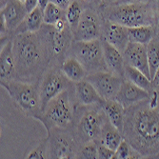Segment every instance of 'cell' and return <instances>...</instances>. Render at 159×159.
<instances>
[{
	"mask_svg": "<svg viewBox=\"0 0 159 159\" xmlns=\"http://www.w3.org/2000/svg\"><path fill=\"white\" fill-rule=\"evenodd\" d=\"M123 139L124 137L122 133L116 127H114L110 122V120H108L105 123L102 129V132H101V134L99 136V139L96 142L102 144V145L115 152Z\"/></svg>",
	"mask_w": 159,
	"mask_h": 159,
	"instance_id": "7402d4cb",
	"label": "cell"
},
{
	"mask_svg": "<svg viewBox=\"0 0 159 159\" xmlns=\"http://www.w3.org/2000/svg\"><path fill=\"white\" fill-rule=\"evenodd\" d=\"M122 134L142 158H159V93L126 109Z\"/></svg>",
	"mask_w": 159,
	"mask_h": 159,
	"instance_id": "6da1fadb",
	"label": "cell"
},
{
	"mask_svg": "<svg viewBox=\"0 0 159 159\" xmlns=\"http://www.w3.org/2000/svg\"><path fill=\"white\" fill-rule=\"evenodd\" d=\"M98 143V142H97ZM114 151L109 149L108 147L102 145V144L98 143V150L97 154L99 159H111L114 157Z\"/></svg>",
	"mask_w": 159,
	"mask_h": 159,
	"instance_id": "1f68e13d",
	"label": "cell"
},
{
	"mask_svg": "<svg viewBox=\"0 0 159 159\" xmlns=\"http://www.w3.org/2000/svg\"><path fill=\"white\" fill-rule=\"evenodd\" d=\"M158 93H159V90H158Z\"/></svg>",
	"mask_w": 159,
	"mask_h": 159,
	"instance_id": "7bdbcfd3",
	"label": "cell"
},
{
	"mask_svg": "<svg viewBox=\"0 0 159 159\" xmlns=\"http://www.w3.org/2000/svg\"><path fill=\"white\" fill-rule=\"evenodd\" d=\"M9 0H0V8L4 7L7 3H8Z\"/></svg>",
	"mask_w": 159,
	"mask_h": 159,
	"instance_id": "ab89813d",
	"label": "cell"
},
{
	"mask_svg": "<svg viewBox=\"0 0 159 159\" xmlns=\"http://www.w3.org/2000/svg\"><path fill=\"white\" fill-rule=\"evenodd\" d=\"M124 79L132 82L133 84L138 86L139 88L145 90L149 93L153 91L152 80L141 70L129 66L125 63L124 68Z\"/></svg>",
	"mask_w": 159,
	"mask_h": 159,
	"instance_id": "cb8c5ba5",
	"label": "cell"
},
{
	"mask_svg": "<svg viewBox=\"0 0 159 159\" xmlns=\"http://www.w3.org/2000/svg\"><path fill=\"white\" fill-rule=\"evenodd\" d=\"M155 8H156V12H157V24H156V32L157 35L159 36V0H152Z\"/></svg>",
	"mask_w": 159,
	"mask_h": 159,
	"instance_id": "74e56055",
	"label": "cell"
},
{
	"mask_svg": "<svg viewBox=\"0 0 159 159\" xmlns=\"http://www.w3.org/2000/svg\"><path fill=\"white\" fill-rule=\"evenodd\" d=\"M129 40L133 43L148 45L157 35L155 26H140L135 28H128Z\"/></svg>",
	"mask_w": 159,
	"mask_h": 159,
	"instance_id": "d4e9b609",
	"label": "cell"
},
{
	"mask_svg": "<svg viewBox=\"0 0 159 159\" xmlns=\"http://www.w3.org/2000/svg\"><path fill=\"white\" fill-rule=\"evenodd\" d=\"M24 6L27 10V11L30 12L38 7V0H25Z\"/></svg>",
	"mask_w": 159,
	"mask_h": 159,
	"instance_id": "e575fe53",
	"label": "cell"
},
{
	"mask_svg": "<svg viewBox=\"0 0 159 159\" xmlns=\"http://www.w3.org/2000/svg\"><path fill=\"white\" fill-rule=\"evenodd\" d=\"M128 0H103V5L102 8L104 7H108V6H112V5H116V4H120L123 2H127ZM101 8V9H102Z\"/></svg>",
	"mask_w": 159,
	"mask_h": 159,
	"instance_id": "d590c367",
	"label": "cell"
},
{
	"mask_svg": "<svg viewBox=\"0 0 159 159\" xmlns=\"http://www.w3.org/2000/svg\"><path fill=\"white\" fill-rule=\"evenodd\" d=\"M108 120L101 104L75 105L70 129L80 145H83L90 141H97Z\"/></svg>",
	"mask_w": 159,
	"mask_h": 159,
	"instance_id": "277c9868",
	"label": "cell"
},
{
	"mask_svg": "<svg viewBox=\"0 0 159 159\" xmlns=\"http://www.w3.org/2000/svg\"><path fill=\"white\" fill-rule=\"evenodd\" d=\"M102 40L104 59L107 66V69L111 73L116 75L122 78H124V68H125V60L123 52H121L118 49L111 45L107 41Z\"/></svg>",
	"mask_w": 159,
	"mask_h": 159,
	"instance_id": "d6986e66",
	"label": "cell"
},
{
	"mask_svg": "<svg viewBox=\"0 0 159 159\" xmlns=\"http://www.w3.org/2000/svg\"><path fill=\"white\" fill-rule=\"evenodd\" d=\"M74 95L75 105L102 104L104 99L100 96L94 87L86 78L74 83Z\"/></svg>",
	"mask_w": 159,
	"mask_h": 159,
	"instance_id": "e0dca14e",
	"label": "cell"
},
{
	"mask_svg": "<svg viewBox=\"0 0 159 159\" xmlns=\"http://www.w3.org/2000/svg\"><path fill=\"white\" fill-rule=\"evenodd\" d=\"M63 74L73 83H76L86 78L88 75L85 68L75 56L68 55L60 65Z\"/></svg>",
	"mask_w": 159,
	"mask_h": 159,
	"instance_id": "ffe728a7",
	"label": "cell"
},
{
	"mask_svg": "<svg viewBox=\"0 0 159 159\" xmlns=\"http://www.w3.org/2000/svg\"><path fill=\"white\" fill-rule=\"evenodd\" d=\"M49 158H77L81 147L70 129H52L48 132Z\"/></svg>",
	"mask_w": 159,
	"mask_h": 159,
	"instance_id": "30bf717a",
	"label": "cell"
},
{
	"mask_svg": "<svg viewBox=\"0 0 159 159\" xmlns=\"http://www.w3.org/2000/svg\"><path fill=\"white\" fill-rule=\"evenodd\" d=\"M68 55L75 56L85 68L88 75L96 73V71L108 70L104 59L101 39L91 41L75 40L70 48Z\"/></svg>",
	"mask_w": 159,
	"mask_h": 159,
	"instance_id": "ba28073f",
	"label": "cell"
},
{
	"mask_svg": "<svg viewBox=\"0 0 159 159\" xmlns=\"http://www.w3.org/2000/svg\"><path fill=\"white\" fill-rule=\"evenodd\" d=\"M28 11L24 3L18 0H9L8 3L0 10V19H2L7 27L8 33L14 35L19 25L24 21Z\"/></svg>",
	"mask_w": 159,
	"mask_h": 159,
	"instance_id": "4fadbf2b",
	"label": "cell"
},
{
	"mask_svg": "<svg viewBox=\"0 0 159 159\" xmlns=\"http://www.w3.org/2000/svg\"><path fill=\"white\" fill-rule=\"evenodd\" d=\"M74 0H50V2L57 5L58 7H60L61 9L63 10H67L68 7L71 4V2H73Z\"/></svg>",
	"mask_w": 159,
	"mask_h": 159,
	"instance_id": "836d02e7",
	"label": "cell"
},
{
	"mask_svg": "<svg viewBox=\"0 0 159 159\" xmlns=\"http://www.w3.org/2000/svg\"><path fill=\"white\" fill-rule=\"evenodd\" d=\"M50 3V0H38V7L44 11V9L47 7V5Z\"/></svg>",
	"mask_w": 159,
	"mask_h": 159,
	"instance_id": "f35d334b",
	"label": "cell"
},
{
	"mask_svg": "<svg viewBox=\"0 0 159 159\" xmlns=\"http://www.w3.org/2000/svg\"><path fill=\"white\" fill-rule=\"evenodd\" d=\"M128 1H144V0H128Z\"/></svg>",
	"mask_w": 159,
	"mask_h": 159,
	"instance_id": "60d3db41",
	"label": "cell"
},
{
	"mask_svg": "<svg viewBox=\"0 0 159 159\" xmlns=\"http://www.w3.org/2000/svg\"><path fill=\"white\" fill-rule=\"evenodd\" d=\"M105 20L115 22L127 28L155 26L157 12L152 0L127 1L104 7L100 10Z\"/></svg>",
	"mask_w": 159,
	"mask_h": 159,
	"instance_id": "3957f363",
	"label": "cell"
},
{
	"mask_svg": "<svg viewBox=\"0 0 159 159\" xmlns=\"http://www.w3.org/2000/svg\"><path fill=\"white\" fill-rule=\"evenodd\" d=\"M38 32L47 45L51 63L61 65L68 56L70 48L75 41L73 30L66 18L59 20L54 25L44 23Z\"/></svg>",
	"mask_w": 159,
	"mask_h": 159,
	"instance_id": "8992f818",
	"label": "cell"
},
{
	"mask_svg": "<svg viewBox=\"0 0 159 159\" xmlns=\"http://www.w3.org/2000/svg\"><path fill=\"white\" fill-rule=\"evenodd\" d=\"M84 9L85 7L80 1H78V0H74V1L71 2V4L68 7V9L66 10V20L70 26L71 30H74L76 27V25L78 24L82 16Z\"/></svg>",
	"mask_w": 159,
	"mask_h": 159,
	"instance_id": "83f0119b",
	"label": "cell"
},
{
	"mask_svg": "<svg viewBox=\"0 0 159 159\" xmlns=\"http://www.w3.org/2000/svg\"><path fill=\"white\" fill-rule=\"evenodd\" d=\"M101 39L107 41L111 45L123 52L129 42L128 28L104 19Z\"/></svg>",
	"mask_w": 159,
	"mask_h": 159,
	"instance_id": "9a60e30c",
	"label": "cell"
},
{
	"mask_svg": "<svg viewBox=\"0 0 159 159\" xmlns=\"http://www.w3.org/2000/svg\"><path fill=\"white\" fill-rule=\"evenodd\" d=\"M26 158L29 159H45L49 158V141L48 137L41 140L37 146L28 153Z\"/></svg>",
	"mask_w": 159,
	"mask_h": 159,
	"instance_id": "4dcf8cb0",
	"label": "cell"
},
{
	"mask_svg": "<svg viewBox=\"0 0 159 159\" xmlns=\"http://www.w3.org/2000/svg\"><path fill=\"white\" fill-rule=\"evenodd\" d=\"M123 56L126 64L141 70L151 79L147 55V45L129 42L125 51L123 52Z\"/></svg>",
	"mask_w": 159,
	"mask_h": 159,
	"instance_id": "5bb4252c",
	"label": "cell"
},
{
	"mask_svg": "<svg viewBox=\"0 0 159 159\" xmlns=\"http://www.w3.org/2000/svg\"><path fill=\"white\" fill-rule=\"evenodd\" d=\"M98 143L96 141H90L81 145L77 158L79 159H96L98 158L97 154Z\"/></svg>",
	"mask_w": 159,
	"mask_h": 159,
	"instance_id": "f546056e",
	"label": "cell"
},
{
	"mask_svg": "<svg viewBox=\"0 0 159 159\" xmlns=\"http://www.w3.org/2000/svg\"><path fill=\"white\" fill-rule=\"evenodd\" d=\"M75 100L74 85L49 101L43 109L39 120L47 133L52 129H70L74 122Z\"/></svg>",
	"mask_w": 159,
	"mask_h": 159,
	"instance_id": "5b68a950",
	"label": "cell"
},
{
	"mask_svg": "<svg viewBox=\"0 0 159 159\" xmlns=\"http://www.w3.org/2000/svg\"><path fill=\"white\" fill-rule=\"evenodd\" d=\"M16 80L38 84L51 63L47 45L39 32L21 33L12 37Z\"/></svg>",
	"mask_w": 159,
	"mask_h": 159,
	"instance_id": "7a4b0ae2",
	"label": "cell"
},
{
	"mask_svg": "<svg viewBox=\"0 0 159 159\" xmlns=\"http://www.w3.org/2000/svg\"><path fill=\"white\" fill-rule=\"evenodd\" d=\"M43 18L45 24L54 25L59 20L66 18V11L50 2L43 11Z\"/></svg>",
	"mask_w": 159,
	"mask_h": 159,
	"instance_id": "4316f807",
	"label": "cell"
},
{
	"mask_svg": "<svg viewBox=\"0 0 159 159\" xmlns=\"http://www.w3.org/2000/svg\"><path fill=\"white\" fill-rule=\"evenodd\" d=\"M43 24H44L43 10L37 7L32 11L28 12L24 21L19 25L17 30L14 33V35L17 34H21V33H26V32L36 33L41 29Z\"/></svg>",
	"mask_w": 159,
	"mask_h": 159,
	"instance_id": "603a6c76",
	"label": "cell"
},
{
	"mask_svg": "<svg viewBox=\"0 0 159 159\" xmlns=\"http://www.w3.org/2000/svg\"><path fill=\"white\" fill-rule=\"evenodd\" d=\"M74 83L63 74L59 64L50 63L45 73L41 76L38 88L42 101V111L53 97L70 89Z\"/></svg>",
	"mask_w": 159,
	"mask_h": 159,
	"instance_id": "9c48e42d",
	"label": "cell"
},
{
	"mask_svg": "<svg viewBox=\"0 0 159 159\" xmlns=\"http://www.w3.org/2000/svg\"><path fill=\"white\" fill-rule=\"evenodd\" d=\"M13 103L29 117L38 119L42 112V101L38 84L20 80H11L1 83Z\"/></svg>",
	"mask_w": 159,
	"mask_h": 159,
	"instance_id": "52a82bcc",
	"label": "cell"
},
{
	"mask_svg": "<svg viewBox=\"0 0 159 159\" xmlns=\"http://www.w3.org/2000/svg\"><path fill=\"white\" fill-rule=\"evenodd\" d=\"M86 79L92 83L94 89L104 100H115L124 78L108 70H101L88 75Z\"/></svg>",
	"mask_w": 159,
	"mask_h": 159,
	"instance_id": "7c38bea8",
	"label": "cell"
},
{
	"mask_svg": "<svg viewBox=\"0 0 159 159\" xmlns=\"http://www.w3.org/2000/svg\"><path fill=\"white\" fill-rule=\"evenodd\" d=\"M101 105L110 122L122 133L126 109L116 100H104Z\"/></svg>",
	"mask_w": 159,
	"mask_h": 159,
	"instance_id": "44dd1931",
	"label": "cell"
},
{
	"mask_svg": "<svg viewBox=\"0 0 159 159\" xmlns=\"http://www.w3.org/2000/svg\"><path fill=\"white\" fill-rule=\"evenodd\" d=\"M85 8H93L96 10H101L103 5V0H78Z\"/></svg>",
	"mask_w": 159,
	"mask_h": 159,
	"instance_id": "d6a6232c",
	"label": "cell"
},
{
	"mask_svg": "<svg viewBox=\"0 0 159 159\" xmlns=\"http://www.w3.org/2000/svg\"><path fill=\"white\" fill-rule=\"evenodd\" d=\"M149 95V92L139 88L132 82L123 79L115 100L118 101L125 109H128L147 99Z\"/></svg>",
	"mask_w": 159,
	"mask_h": 159,
	"instance_id": "2e32d148",
	"label": "cell"
},
{
	"mask_svg": "<svg viewBox=\"0 0 159 159\" xmlns=\"http://www.w3.org/2000/svg\"><path fill=\"white\" fill-rule=\"evenodd\" d=\"M152 83L153 90L158 91L159 90V68L157 69V70H156V73H155L153 78L152 79Z\"/></svg>",
	"mask_w": 159,
	"mask_h": 159,
	"instance_id": "8d00e7d4",
	"label": "cell"
},
{
	"mask_svg": "<svg viewBox=\"0 0 159 159\" xmlns=\"http://www.w3.org/2000/svg\"><path fill=\"white\" fill-rule=\"evenodd\" d=\"M16 79V62L12 52V39L1 46L0 52V80L1 83Z\"/></svg>",
	"mask_w": 159,
	"mask_h": 159,
	"instance_id": "ac0fdd59",
	"label": "cell"
},
{
	"mask_svg": "<svg viewBox=\"0 0 159 159\" xmlns=\"http://www.w3.org/2000/svg\"><path fill=\"white\" fill-rule=\"evenodd\" d=\"M104 17L100 10L85 8L82 16L73 30L75 41H91L101 39Z\"/></svg>",
	"mask_w": 159,
	"mask_h": 159,
	"instance_id": "8fae6325",
	"label": "cell"
},
{
	"mask_svg": "<svg viewBox=\"0 0 159 159\" xmlns=\"http://www.w3.org/2000/svg\"><path fill=\"white\" fill-rule=\"evenodd\" d=\"M147 55L151 79L153 78L159 68V36L156 35L147 45Z\"/></svg>",
	"mask_w": 159,
	"mask_h": 159,
	"instance_id": "484cf974",
	"label": "cell"
},
{
	"mask_svg": "<svg viewBox=\"0 0 159 159\" xmlns=\"http://www.w3.org/2000/svg\"><path fill=\"white\" fill-rule=\"evenodd\" d=\"M114 159H132V158H142L141 155L134 150L126 139H123L116 151L114 152Z\"/></svg>",
	"mask_w": 159,
	"mask_h": 159,
	"instance_id": "f1b7e54d",
	"label": "cell"
},
{
	"mask_svg": "<svg viewBox=\"0 0 159 159\" xmlns=\"http://www.w3.org/2000/svg\"><path fill=\"white\" fill-rule=\"evenodd\" d=\"M18 1H20V2H22V3H24V2H25V0H18Z\"/></svg>",
	"mask_w": 159,
	"mask_h": 159,
	"instance_id": "b9f144b4",
	"label": "cell"
}]
</instances>
